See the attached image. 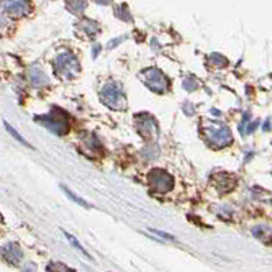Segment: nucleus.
Here are the masks:
<instances>
[{
	"label": "nucleus",
	"instance_id": "f257e3e1",
	"mask_svg": "<svg viewBox=\"0 0 272 272\" xmlns=\"http://www.w3.org/2000/svg\"><path fill=\"white\" fill-rule=\"evenodd\" d=\"M101 101L113 109H121L124 108V96L123 91L120 89L119 85L116 83H109L106 85L101 91Z\"/></svg>",
	"mask_w": 272,
	"mask_h": 272
},
{
	"label": "nucleus",
	"instance_id": "f03ea898",
	"mask_svg": "<svg viewBox=\"0 0 272 272\" xmlns=\"http://www.w3.org/2000/svg\"><path fill=\"white\" fill-rule=\"evenodd\" d=\"M0 6L11 17L21 18L32 11V4L29 0H0Z\"/></svg>",
	"mask_w": 272,
	"mask_h": 272
},
{
	"label": "nucleus",
	"instance_id": "7ed1b4c3",
	"mask_svg": "<svg viewBox=\"0 0 272 272\" xmlns=\"http://www.w3.org/2000/svg\"><path fill=\"white\" fill-rule=\"evenodd\" d=\"M144 83L155 93L162 94L168 89V79L159 69L150 68L147 71H144Z\"/></svg>",
	"mask_w": 272,
	"mask_h": 272
},
{
	"label": "nucleus",
	"instance_id": "20e7f679",
	"mask_svg": "<svg viewBox=\"0 0 272 272\" xmlns=\"http://www.w3.org/2000/svg\"><path fill=\"white\" fill-rule=\"evenodd\" d=\"M148 180H150V184H151V187L155 189V191H158L161 193H165L170 191L171 188H173V177L168 174L166 171L161 169L153 170L151 173H150V176H148Z\"/></svg>",
	"mask_w": 272,
	"mask_h": 272
},
{
	"label": "nucleus",
	"instance_id": "39448f33",
	"mask_svg": "<svg viewBox=\"0 0 272 272\" xmlns=\"http://www.w3.org/2000/svg\"><path fill=\"white\" fill-rule=\"evenodd\" d=\"M207 137L210 139L211 142L219 146V147H223V146H227L229 143L232 142V132L227 128L226 125H211L210 128H207Z\"/></svg>",
	"mask_w": 272,
	"mask_h": 272
},
{
	"label": "nucleus",
	"instance_id": "423d86ee",
	"mask_svg": "<svg viewBox=\"0 0 272 272\" xmlns=\"http://www.w3.org/2000/svg\"><path fill=\"white\" fill-rule=\"evenodd\" d=\"M78 63L71 53H62L56 59V71L59 74H64L66 76H71L78 72Z\"/></svg>",
	"mask_w": 272,
	"mask_h": 272
},
{
	"label": "nucleus",
	"instance_id": "0eeeda50",
	"mask_svg": "<svg viewBox=\"0 0 272 272\" xmlns=\"http://www.w3.org/2000/svg\"><path fill=\"white\" fill-rule=\"evenodd\" d=\"M0 255L10 264H18L23 257L22 250L17 244H7L4 246H1L0 248Z\"/></svg>",
	"mask_w": 272,
	"mask_h": 272
},
{
	"label": "nucleus",
	"instance_id": "6e6552de",
	"mask_svg": "<svg viewBox=\"0 0 272 272\" xmlns=\"http://www.w3.org/2000/svg\"><path fill=\"white\" fill-rule=\"evenodd\" d=\"M35 120L44 125L45 128H48V130H51L52 132L57 134V135H63V134L67 132V125H66V123H63L60 120L55 119V117H52V116H42V117H37Z\"/></svg>",
	"mask_w": 272,
	"mask_h": 272
},
{
	"label": "nucleus",
	"instance_id": "1a4fd4ad",
	"mask_svg": "<svg viewBox=\"0 0 272 272\" xmlns=\"http://www.w3.org/2000/svg\"><path fill=\"white\" fill-rule=\"evenodd\" d=\"M4 125H6L7 132H8V134H10V135H11L12 137L15 139V140H18L19 143H22L23 146H26V147L30 148V150H33L34 148L33 146H32V144H30V143H29L28 140H26V139H25V137H23V136L21 135V134H19V132H18V131L15 130V128H14L11 124H8L7 121H4Z\"/></svg>",
	"mask_w": 272,
	"mask_h": 272
},
{
	"label": "nucleus",
	"instance_id": "9d476101",
	"mask_svg": "<svg viewBox=\"0 0 272 272\" xmlns=\"http://www.w3.org/2000/svg\"><path fill=\"white\" fill-rule=\"evenodd\" d=\"M62 188H63V191H64V193H66V195H67L68 198L71 199V200H74L75 203L79 204V205H82V207H85V208H89V207H90V205L86 203L83 199L79 198V196H76V195H75V193L72 192L71 189H68V188H66V187H62Z\"/></svg>",
	"mask_w": 272,
	"mask_h": 272
},
{
	"label": "nucleus",
	"instance_id": "9b49d317",
	"mask_svg": "<svg viewBox=\"0 0 272 272\" xmlns=\"http://www.w3.org/2000/svg\"><path fill=\"white\" fill-rule=\"evenodd\" d=\"M46 272H75L74 270L68 268L67 266H64L63 263H51L49 266L46 267Z\"/></svg>",
	"mask_w": 272,
	"mask_h": 272
},
{
	"label": "nucleus",
	"instance_id": "f8f14e48",
	"mask_svg": "<svg viewBox=\"0 0 272 272\" xmlns=\"http://www.w3.org/2000/svg\"><path fill=\"white\" fill-rule=\"evenodd\" d=\"M30 76H32V82H33L34 85H44V83L48 82V79L45 78V75L42 74L41 71H38V69H32Z\"/></svg>",
	"mask_w": 272,
	"mask_h": 272
},
{
	"label": "nucleus",
	"instance_id": "ddd939ff",
	"mask_svg": "<svg viewBox=\"0 0 272 272\" xmlns=\"http://www.w3.org/2000/svg\"><path fill=\"white\" fill-rule=\"evenodd\" d=\"M64 234H66V237H67L68 241H69L71 244L74 245V246H75V248H76V249L80 250V252H82V253H83V255H85L86 257H87V259H90V255H89V253H87V252H86V250L83 249V246H82V245H80L79 242L76 241V238H75L74 236H72V234H69V233H67V232L64 233Z\"/></svg>",
	"mask_w": 272,
	"mask_h": 272
},
{
	"label": "nucleus",
	"instance_id": "4468645a",
	"mask_svg": "<svg viewBox=\"0 0 272 272\" xmlns=\"http://www.w3.org/2000/svg\"><path fill=\"white\" fill-rule=\"evenodd\" d=\"M150 232H153L154 234H158L159 237L166 238V239H170V241H173V239H174V237H173V236H170V234H166V233H164V232H159V230H154V229H150Z\"/></svg>",
	"mask_w": 272,
	"mask_h": 272
},
{
	"label": "nucleus",
	"instance_id": "2eb2a0df",
	"mask_svg": "<svg viewBox=\"0 0 272 272\" xmlns=\"http://www.w3.org/2000/svg\"><path fill=\"white\" fill-rule=\"evenodd\" d=\"M22 272H37V271H35V266H34V264H28V266L23 268Z\"/></svg>",
	"mask_w": 272,
	"mask_h": 272
},
{
	"label": "nucleus",
	"instance_id": "dca6fc26",
	"mask_svg": "<svg viewBox=\"0 0 272 272\" xmlns=\"http://www.w3.org/2000/svg\"><path fill=\"white\" fill-rule=\"evenodd\" d=\"M4 25H6V19H4V18H3V15L0 14V28H3Z\"/></svg>",
	"mask_w": 272,
	"mask_h": 272
},
{
	"label": "nucleus",
	"instance_id": "f3484780",
	"mask_svg": "<svg viewBox=\"0 0 272 272\" xmlns=\"http://www.w3.org/2000/svg\"><path fill=\"white\" fill-rule=\"evenodd\" d=\"M1 221H3V218H1V215H0V222H1Z\"/></svg>",
	"mask_w": 272,
	"mask_h": 272
}]
</instances>
